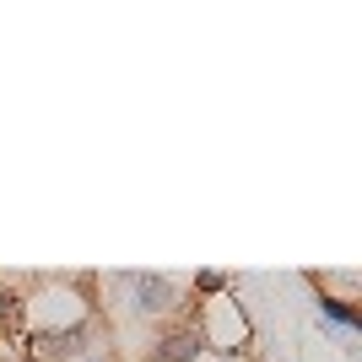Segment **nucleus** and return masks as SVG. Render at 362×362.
Wrapping results in <instances>:
<instances>
[{
  "instance_id": "f257e3e1",
  "label": "nucleus",
  "mask_w": 362,
  "mask_h": 362,
  "mask_svg": "<svg viewBox=\"0 0 362 362\" xmlns=\"http://www.w3.org/2000/svg\"><path fill=\"white\" fill-rule=\"evenodd\" d=\"M124 292H130V308L136 314H173L179 308V281L173 276H163V271H119L114 276Z\"/></svg>"
},
{
  "instance_id": "f03ea898",
  "label": "nucleus",
  "mask_w": 362,
  "mask_h": 362,
  "mask_svg": "<svg viewBox=\"0 0 362 362\" xmlns=\"http://www.w3.org/2000/svg\"><path fill=\"white\" fill-rule=\"evenodd\" d=\"M200 351H206V335L200 330H173L163 346L151 351V362H195Z\"/></svg>"
},
{
  "instance_id": "7ed1b4c3",
  "label": "nucleus",
  "mask_w": 362,
  "mask_h": 362,
  "mask_svg": "<svg viewBox=\"0 0 362 362\" xmlns=\"http://www.w3.org/2000/svg\"><path fill=\"white\" fill-rule=\"evenodd\" d=\"M319 314L330 319L335 330H362V308L351 298H319Z\"/></svg>"
},
{
  "instance_id": "20e7f679",
  "label": "nucleus",
  "mask_w": 362,
  "mask_h": 362,
  "mask_svg": "<svg viewBox=\"0 0 362 362\" xmlns=\"http://www.w3.org/2000/svg\"><path fill=\"white\" fill-rule=\"evenodd\" d=\"M195 287H200V292H222V287H227V276H222V271H200V276H195Z\"/></svg>"
},
{
  "instance_id": "39448f33",
  "label": "nucleus",
  "mask_w": 362,
  "mask_h": 362,
  "mask_svg": "<svg viewBox=\"0 0 362 362\" xmlns=\"http://www.w3.org/2000/svg\"><path fill=\"white\" fill-rule=\"evenodd\" d=\"M81 362H103V357H81Z\"/></svg>"
}]
</instances>
